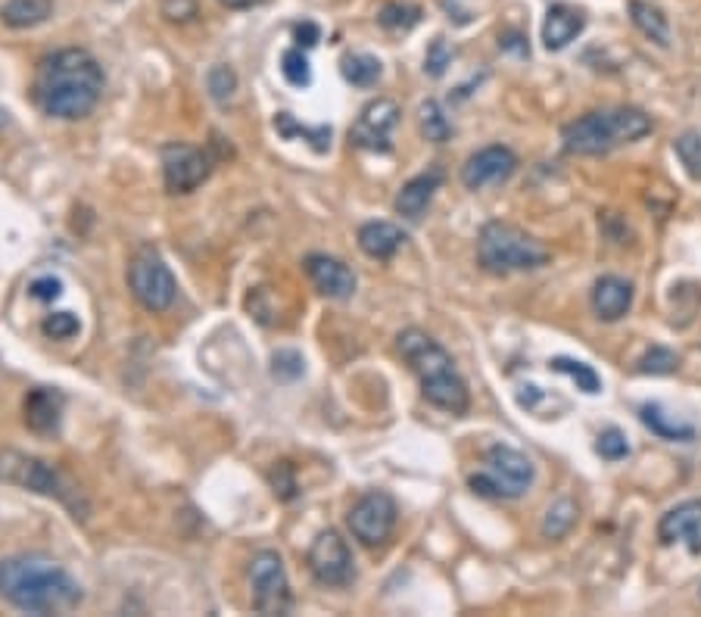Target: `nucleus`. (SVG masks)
<instances>
[{"mask_svg":"<svg viewBox=\"0 0 701 617\" xmlns=\"http://www.w3.org/2000/svg\"><path fill=\"white\" fill-rule=\"evenodd\" d=\"M309 571L321 586L331 589H343L356 580L353 549L346 546V540L337 530H325L315 536V543L309 549Z\"/></svg>","mask_w":701,"mask_h":617,"instance_id":"obj_11","label":"nucleus"},{"mask_svg":"<svg viewBox=\"0 0 701 617\" xmlns=\"http://www.w3.org/2000/svg\"><path fill=\"white\" fill-rule=\"evenodd\" d=\"M7 125V110H0V128H4Z\"/></svg>","mask_w":701,"mask_h":617,"instance_id":"obj_44","label":"nucleus"},{"mask_svg":"<svg viewBox=\"0 0 701 617\" xmlns=\"http://www.w3.org/2000/svg\"><path fill=\"white\" fill-rule=\"evenodd\" d=\"M518 172V156L505 144H490L477 153L468 156V163L462 166V184L468 191H483L490 184H502Z\"/></svg>","mask_w":701,"mask_h":617,"instance_id":"obj_14","label":"nucleus"},{"mask_svg":"<svg viewBox=\"0 0 701 617\" xmlns=\"http://www.w3.org/2000/svg\"><path fill=\"white\" fill-rule=\"evenodd\" d=\"M0 480L57 499L60 505L69 508L75 521H88V515H91V505H88L85 493L78 490L60 468H53L50 462L38 459V455H25L19 449H4L0 452Z\"/></svg>","mask_w":701,"mask_h":617,"instance_id":"obj_6","label":"nucleus"},{"mask_svg":"<svg viewBox=\"0 0 701 617\" xmlns=\"http://www.w3.org/2000/svg\"><path fill=\"white\" fill-rule=\"evenodd\" d=\"M406 240H409V234L393 222H365L359 228V250L377 262L393 259L402 247H406Z\"/></svg>","mask_w":701,"mask_h":617,"instance_id":"obj_20","label":"nucleus"},{"mask_svg":"<svg viewBox=\"0 0 701 617\" xmlns=\"http://www.w3.org/2000/svg\"><path fill=\"white\" fill-rule=\"evenodd\" d=\"M272 487L281 499H293L296 496V477H293V468L287 462H281L275 471H272Z\"/></svg>","mask_w":701,"mask_h":617,"instance_id":"obj_41","label":"nucleus"},{"mask_svg":"<svg viewBox=\"0 0 701 617\" xmlns=\"http://www.w3.org/2000/svg\"><path fill=\"white\" fill-rule=\"evenodd\" d=\"M633 309V284L617 275H602L592 284V312L602 321H620Z\"/></svg>","mask_w":701,"mask_h":617,"instance_id":"obj_18","label":"nucleus"},{"mask_svg":"<svg viewBox=\"0 0 701 617\" xmlns=\"http://www.w3.org/2000/svg\"><path fill=\"white\" fill-rule=\"evenodd\" d=\"M658 540L664 546L683 543L692 555H701V499H686L673 505L658 521Z\"/></svg>","mask_w":701,"mask_h":617,"instance_id":"obj_16","label":"nucleus"},{"mask_svg":"<svg viewBox=\"0 0 701 617\" xmlns=\"http://www.w3.org/2000/svg\"><path fill=\"white\" fill-rule=\"evenodd\" d=\"M399 103L390 97H377L362 106V113L349 131V141L368 153H390L393 150V128L399 125Z\"/></svg>","mask_w":701,"mask_h":617,"instance_id":"obj_12","label":"nucleus"},{"mask_svg":"<svg viewBox=\"0 0 701 617\" xmlns=\"http://www.w3.org/2000/svg\"><path fill=\"white\" fill-rule=\"evenodd\" d=\"M396 346L402 359L415 371V378L421 384V396L430 406L443 409L449 415H465L471 409V390L465 378L458 374L452 356L434 337L418 328H406L396 337Z\"/></svg>","mask_w":701,"mask_h":617,"instance_id":"obj_3","label":"nucleus"},{"mask_svg":"<svg viewBox=\"0 0 701 617\" xmlns=\"http://www.w3.org/2000/svg\"><path fill=\"white\" fill-rule=\"evenodd\" d=\"M281 72H284V78H287V82H290L293 88H309V85H312V69H309V60H306L303 47L284 50Z\"/></svg>","mask_w":701,"mask_h":617,"instance_id":"obj_31","label":"nucleus"},{"mask_svg":"<svg viewBox=\"0 0 701 617\" xmlns=\"http://www.w3.org/2000/svg\"><path fill=\"white\" fill-rule=\"evenodd\" d=\"M443 181H446V175H443V169H440V166H434V169H427V172L415 175L412 181L402 184V191H399V194H396V200H393V209L399 212L402 219L421 222V219H424V212H427V206L434 203V194L443 187Z\"/></svg>","mask_w":701,"mask_h":617,"instance_id":"obj_17","label":"nucleus"},{"mask_svg":"<svg viewBox=\"0 0 701 617\" xmlns=\"http://www.w3.org/2000/svg\"><path fill=\"white\" fill-rule=\"evenodd\" d=\"M677 368H680V356L667 350V346H652V350L636 362L639 374H655V378H661V374H673Z\"/></svg>","mask_w":701,"mask_h":617,"instance_id":"obj_33","label":"nucleus"},{"mask_svg":"<svg viewBox=\"0 0 701 617\" xmlns=\"http://www.w3.org/2000/svg\"><path fill=\"white\" fill-rule=\"evenodd\" d=\"M306 275L315 284V290L328 300H349L356 293L359 281L356 272L343 259L328 256V253H309L306 256Z\"/></svg>","mask_w":701,"mask_h":617,"instance_id":"obj_15","label":"nucleus"},{"mask_svg":"<svg viewBox=\"0 0 701 617\" xmlns=\"http://www.w3.org/2000/svg\"><path fill=\"white\" fill-rule=\"evenodd\" d=\"M340 72L349 85H356V88H371L381 82V75H384V66L377 57H371V53H349V57H343L340 63Z\"/></svg>","mask_w":701,"mask_h":617,"instance_id":"obj_26","label":"nucleus"},{"mask_svg":"<svg viewBox=\"0 0 701 617\" xmlns=\"http://www.w3.org/2000/svg\"><path fill=\"white\" fill-rule=\"evenodd\" d=\"M250 586H253V608L259 614H290L293 593L278 552L262 549L250 561Z\"/></svg>","mask_w":701,"mask_h":617,"instance_id":"obj_9","label":"nucleus"},{"mask_svg":"<svg viewBox=\"0 0 701 617\" xmlns=\"http://www.w3.org/2000/svg\"><path fill=\"white\" fill-rule=\"evenodd\" d=\"M32 297L41 300V303H53V300H60L63 297V281L60 278H53V275H44V278H35L32 281Z\"/></svg>","mask_w":701,"mask_h":617,"instance_id":"obj_39","label":"nucleus"},{"mask_svg":"<svg viewBox=\"0 0 701 617\" xmlns=\"http://www.w3.org/2000/svg\"><path fill=\"white\" fill-rule=\"evenodd\" d=\"M630 19L649 41H655L658 47H670V22L664 10L645 4V0H630Z\"/></svg>","mask_w":701,"mask_h":617,"instance_id":"obj_24","label":"nucleus"},{"mask_svg":"<svg viewBox=\"0 0 701 617\" xmlns=\"http://www.w3.org/2000/svg\"><path fill=\"white\" fill-rule=\"evenodd\" d=\"M53 4L50 0H7L0 7V19H4L10 29H35V25L50 19Z\"/></svg>","mask_w":701,"mask_h":617,"instance_id":"obj_25","label":"nucleus"},{"mask_svg":"<svg viewBox=\"0 0 701 617\" xmlns=\"http://www.w3.org/2000/svg\"><path fill=\"white\" fill-rule=\"evenodd\" d=\"M41 328H44V334L53 337V340H69V337H75L78 331H82V321H78L72 312H53V315L44 318Z\"/></svg>","mask_w":701,"mask_h":617,"instance_id":"obj_37","label":"nucleus"},{"mask_svg":"<svg viewBox=\"0 0 701 617\" xmlns=\"http://www.w3.org/2000/svg\"><path fill=\"white\" fill-rule=\"evenodd\" d=\"M377 22H381L387 32H412L415 25L421 22V7L390 0V4H384L381 13H377Z\"/></svg>","mask_w":701,"mask_h":617,"instance_id":"obj_29","label":"nucleus"},{"mask_svg":"<svg viewBox=\"0 0 701 617\" xmlns=\"http://www.w3.org/2000/svg\"><path fill=\"white\" fill-rule=\"evenodd\" d=\"M652 116L639 106H608V110H592L577 116L561 128L564 153L571 156H602L617 147L642 141L649 134Z\"/></svg>","mask_w":701,"mask_h":617,"instance_id":"obj_4","label":"nucleus"},{"mask_svg":"<svg viewBox=\"0 0 701 617\" xmlns=\"http://www.w3.org/2000/svg\"><path fill=\"white\" fill-rule=\"evenodd\" d=\"M421 131H424V138L434 141V144H446L449 141L452 125H449L443 106L437 100H424L421 103Z\"/></svg>","mask_w":701,"mask_h":617,"instance_id":"obj_30","label":"nucleus"},{"mask_svg":"<svg viewBox=\"0 0 701 617\" xmlns=\"http://www.w3.org/2000/svg\"><path fill=\"white\" fill-rule=\"evenodd\" d=\"M293 35H296V44H300V47H315V44H318V38H321V32H318V25H315V22L296 25Z\"/></svg>","mask_w":701,"mask_h":617,"instance_id":"obj_42","label":"nucleus"},{"mask_svg":"<svg viewBox=\"0 0 701 617\" xmlns=\"http://www.w3.org/2000/svg\"><path fill=\"white\" fill-rule=\"evenodd\" d=\"M639 421L649 427L658 440H667V443H692L695 440V427L689 421H680L677 415H670L664 406H658V402H642Z\"/></svg>","mask_w":701,"mask_h":617,"instance_id":"obj_22","label":"nucleus"},{"mask_svg":"<svg viewBox=\"0 0 701 617\" xmlns=\"http://www.w3.org/2000/svg\"><path fill=\"white\" fill-rule=\"evenodd\" d=\"M60 412H63V396L50 387H35L25 396V424L35 434H53L60 427Z\"/></svg>","mask_w":701,"mask_h":617,"instance_id":"obj_21","label":"nucleus"},{"mask_svg":"<svg viewBox=\"0 0 701 617\" xmlns=\"http://www.w3.org/2000/svg\"><path fill=\"white\" fill-rule=\"evenodd\" d=\"M577 518H580V505L574 499H568V496H561V499H555L546 508L543 524H539V533H543V540L558 543V540H564V536L574 530Z\"/></svg>","mask_w":701,"mask_h":617,"instance_id":"obj_23","label":"nucleus"},{"mask_svg":"<svg viewBox=\"0 0 701 617\" xmlns=\"http://www.w3.org/2000/svg\"><path fill=\"white\" fill-rule=\"evenodd\" d=\"M206 88H209V97L215 103L225 106L234 97V91H237V72L231 66H225V63L212 66L209 75H206Z\"/></svg>","mask_w":701,"mask_h":617,"instance_id":"obj_32","label":"nucleus"},{"mask_svg":"<svg viewBox=\"0 0 701 617\" xmlns=\"http://www.w3.org/2000/svg\"><path fill=\"white\" fill-rule=\"evenodd\" d=\"M106 75L94 53L85 47L53 50L38 63L35 72V103L44 116L78 122L94 113L103 97Z\"/></svg>","mask_w":701,"mask_h":617,"instance_id":"obj_1","label":"nucleus"},{"mask_svg":"<svg viewBox=\"0 0 701 617\" xmlns=\"http://www.w3.org/2000/svg\"><path fill=\"white\" fill-rule=\"evenodd\" d=\"M549 368H552V371H558V374H568V378L577 384V390H583V393H589V396H596V393L602 390L599 371L592 368V365H586V362H580V359L555 356V359L549 362Z\"/></svg>","mask_w":701,"mask_h":617,"instance_id":"obj_27","label":"nucleus"},{"mask_svg":"<svg viewBox=\"0 0 701 617\" xmlns=\"http://www.w3.org/2000/svg\"><path fill=\"white\" fill-rule=\"evenodd\" d=\"M596 452L602 455L605 462H620L630 455V443H627V434L620 431V427H608V431L599 434L596 440Z\"/></svg>","mask_w":701,"mask_h":617,"instance_id":"obj_36","label":"nucleus"},{"mask_svg":"<svg viewBox=\"0 0 701 617\" xmlns=\"http://www.w3.org/2000/svg\"><path fill=\"white\" fill-rule=\"evenodd\" d=\"M159 10L169 22H191L197 16V0H163Z\"/></svg>","mask_w":701,"mask_h":617,"instance_id":"obj_40","label":"nucleus"},{"mask_svg":"<svg viewBox=\"0 0 701 617\" xmlns=\"http://www.w3.org/2000/svg\"><path fill=\"white\" fill-rule=\"evenodd\" d=\"M128 287L147 312H166L175 303V275L153 247H141L128 262Z\"/></svg>","mask_w":701,"mask_h":617,"instance_id":"obj_8","label":"nucleus"},{"mask_svg":"<svg viewBox=\"0 0 701 617\" xmlns=\"http://www.w3.org/2000/svg\"><path fill=\"white\" fill-rule=\"evenodd\" d=\"M163 181H166V191L169 194H191L197 187L209 178L212 172V159L209 153H203L200 147L191 144H166L163 153Z\"/></svg>","mask_w":701,"mask_h":617,"instance_id":"obj_13","label":"nucleus"},{"mask_svg":"<svg viewBox=\"0 0 701 617\" xmlns=\"http://www.w3.org/2000/svg\"><path fill=\"white\" fill-rule=\"evenodd\" d=\"M452 57H455V50L446 38H434L427 47V57H424V72L430 78H443L446 69L452 66Z\"/></svg>","mask_w":701,"mask_h":617,"instance_id":"obj_35","label":"nucleus"},{"mask_svg":"<svg viewBox=\"0 0 701 617\" xmlns=\"http://www.w3.org/2000/svg\"><path fill=\"white\" fill-rule=\"evenodd\" d=\"M673 150H677L686 172L695 181H701V131H683L680 138L673 141Z\"/></svg>","mask_w":701,"mask_h":617,"instance_id":"obj_34","label":"nucleus"},{"mask_svg":"<svg viewBox=\"0 0 701 617\" xmlns=\"http://www.w3.org/2000/svg\"><path fill=\"white\" fill-rule=\"evenodd\" d=\"M0 599L25 614H69L82 605L85 589L60 561L22 552L0 558Z\"/></svg>","mask_w":701,"mask_h":617,"instance_id":"obj_2","label":"nucleus"},{"mask_svg":"<svg viewBox=\"0 0 701 617\" xmlns=\"http://www.w3.org/2000/svg\"><path fill=\"white\" fill-rule=\"evenodd\" d=\"M222 7H228V10H253V7H259L262 0H219Z\"/></svg>","mask_w":701,"mask_h":617,"instance_id":"obj_43","label":"nucleus"},{"mask_svg":"<svg viewBox=\"0 0 701 617\" xmlns=\"http://www.w3.org/2000/svg\"><path fill=\"white\" fill-rule=\"evenodd\" d=\"M533 477L536 468L521 449L496 443L483 455V471L468 477V487L487 499H521L533 487Z\"/></svg>","mask_w":701,"mask_h":617,"instance_id":"obj_7","label":"nucleus"},{"mask_svg":"<svg viewBox=\"0 0 701 617\" xmlns=\"http://www.w3.org/2000/svg\"><path fill=\"white\" fill-rule=\"evenodd\" d=\"M586 29V16L583 10L571 7V4H552L546 19H543V47L549 53L564 50L571 41H577V35Z\"/></svg>","mask_w":701,"mask_h":617,"instance_id":"obj_19","label":"nucleus"},{"mask_svg":"<svg viewBox=\"0 0 701 617\" xmlns=\"http://www.w3.org/2000/svg\"><path fill=\"white\" fill-rule=\"evenodd\" d=\"M272 374L278 381L290 384L296 378H303V356L296 350H278L275 359H272Z\"/></svg>","mask_w":701,"mask_h":617,"instance_id":"obj_38","label":"nucleus"},{"mask_svg":"<svg viewBox=\"0 0 701 617\" xmlns=\"http://www.w3.org/2000/svg\"><path fill=\"white\" fill-rule=\"evenodd\" d=\"M396 518V499L384 490H371L349 508L346 524L362 546H384L396 530Z\"/></svg>","mask_w":701,"mask_h":617,"instance_id":"obj_10","label":"nucleus"},{"mask_svg":"<svg viewBox=\"0 0 701 617\" xmlns=\"http://www.w3.org/2000/svg\"><path fill=\"white\" fill-rule=\"evenodd\" d=\"M275 131L281 134V138H296V134H300V138H309V144H312L318 153L331 147V128H328V125L306 128V125L296 122L290 113H278V116H275Z\"/></svg>","mask_w":701,"mask_h":617,"instance_id":"obj_28","label":"nucleus"},{"mask_svg":"<svg viewBox=\"0 0 701 617\" xmlns=\"http://www.w3.org/2000/svg\"><path fill=\"white\" fill-rule=\"evenodd\" d=\"M552 250L530 231L511 225V222H487L477 237V262L490 275H518V272H536L549 265Z\"/></svg>","mask_w":701,"mask_h":617,"instance_id":"obj_5","label":"nucleus"}]
</instances>
